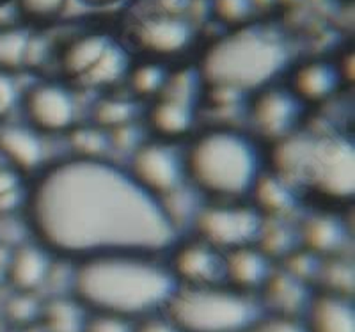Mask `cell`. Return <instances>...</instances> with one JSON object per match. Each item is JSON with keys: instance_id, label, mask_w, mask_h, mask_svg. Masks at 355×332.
Returning a JSON list of instances; mask_svg holds the SVG:
<instances>
[{"instance_id": "52a82bcc", "label": "cell", "mask_w": 355, "mask_h": 332, "mask_svg": "<svg viewBox=\"0 0 355 332\" xmlns=\"http://www.w3.org/2000/svg\"><path fill=\"white\" fill-rule=\"evenodd\" d=\"M123 41L137 57L180 64L192 61L201 46V25L187 15L151 8L132 21Z\"/></svg>"}, {"instance_id": "5b68a950", "label": "cell", "mask_w": 355, "mask_h": 332, "mask_svg": "<svg viewBox=\"0 0 355 332\" xmlns=\"http://www.w3.org/2000/svg\"><path fill=\"white\" fill-rule=\"evenodd\" d=\"M187 183L205 201H243L266 171V146L243 125H201L183 142Z\"/></svg>"}, {"instance_id": "484cf974", "label": "cell", "mask_w": 355, "mask_h": 332, "mask_svg": "<svg viewBox=\"0 0 355 332\" xmlns=\"http://www.w3.org/2000/svg\"><path fill=\"white\" fill-rule=\"evenodd\" d=\"M256 245L265 252L275 265L300 247L297 217H265L259 229Z\"/></svg>"}, {"instance_id": "8fae6325", "label": "cell", "mask_w": 355, "mask_h": 332, "mask_svg": "<svg viewBox=\"0 0 355 332\" xmlns=\"http://www.w3.org/2000/svg\"><path fill=\"white\" fill-rule=\"evenodd\" d=\"M125 167L132 178L157 199L187 183L183 142L148 137L130 157Z\"/></svg>"}, {"instance_id": "ffe728a7", "label": "cell", "mask_w": 355, "mask_h": 332, "mask_svg": "<svg viewBox=\"0 0 355 332\" xmlns=\"http://www.w3.org/2000/svg\"><path fill=\"white\" fill-rule=\"evenodd\" d=\"M274 268V261L256 243L224 252V283L249 295L258 297Z\"/></svg>"}, {"instance_id": "7c38bea8", "label": "cell", "mask_w": 355, "mask_h": 332, "mask_svg": "<svg viewBox=\"0 0 355 332\" xmlns=\"http://www.w3.org/2000/svg\"><path fill=\"white\" fill-rule=\"evenodd\" d=\"M202 93L189 85L167 84L160 96L142 109V123L151 137L185 142L201 126Z\"/></svg>"}, {"instance_id": "30bf717a", "label": "cell", "mask_w": 355, "mask_h": 332, "mask_svg": "<svg viewBox=\"0 0 355 332\" xmlns=\"http://www.w3.org/2000/svg\"><path fill=\"white\" fill-rule=\"evenodd\" d=\"M263 219L249 199L205 201L189 233L206 240L220 252H227L256 243Z\"/></svg>"}, {"instance_id": "603a6c76", "label": "cell", "mask_w": 355, "mask_h": 332, "mask_svg": "<svg viewBox=\"0 0 355 332\" xmlns=\"http://www.w3.org/2000/svg\"><path fill=\"white\" fill-rule=\"evenodd\" d=\"M133 59H135V53L128 49L123 37H116L105 53L100 57V61L78 82L77 87L96 91L98 94L123 89Z\"/></svg>"}, {"instance_id": "ba28073f", "label": "cell", "mask_w": 355, "mask_h": 332, "mask_svg": "<svg viewBox=\"0 0 355 332\" xmlns=\"http://www.w3.org/2000/svg\"><path fill=\"white\" fill-rule=\"evenodd\" d=\"M21 119L46 137H64L82 119L80 89L64 78H41L21 91Z\"/></svg>"}, {"instance_id": "836d02e7", "label": "cell", "mask_w": 355, "mask_h": 332, "mask_svg": "<svg viewBox=\"0 0 355 332\" xmlns=\"http://www.w3.org/2000/svg\"><path fill=\"white\" fill-rule=\"evenodd\" d=\"M242 332H307L302 318L263 313Z\"/></svg>"}, {"instance_id": "4316f807", "label": "cell", "mask_w": 355, "mask_h": 332, "mask_svg": "<svg viewBox=\"0 0 355 332\" xmlns=\"http://www.w3.org/2000/svg\"><path fill=\"white\" fill-rule=\"evenodd\" d=\"M68 155L78 158H114L110 132L85 121L73 126L64 135ZM116 160V158H114Z\"/></svg>"}, {"instance_id": "277c9868", "label": "cell", "mask_w": 355, "mask_h": 332, "mask_svg": "<svg viewBox=\"0 0 355 332\" xmlns=\"http://www.w3.org/2000/svg\"><path fill=\"white\" fill-rule=\"evenodd\" d=\"M295 59L297 53L283 28L258 20L202 40L192 61L202 87L249 96L283 80Z\"/></svg>"}, {"instance_id": "6da1fadb", "label": "cell", "mask_w": 355, "mask_h": 332, "mask_svg": "<svg viewBox=\"0 0 355 332\" xmlns=\"http://www.w3.org/2000/svg\"><path fill=\"white\" fill-rule=\"evenodd\" d=\"M21 217L31 238L68 261L110 252L166 254L180 238L160 199L114 158H53L27 180Z\"/></svg>"}, {"instance_id": "e0dca14e", "label": "cell", "mask_w": 355, "mask_h": 332, "mask_svg": "<svg viewBox=\"0 0 355 332\" xmlns=\"http://www.w3.org/2000/svg\"><path fill=\"white\" fill-rule=\"evenodd\" d=\"M116 40L107 28H84L57 45L55 64L59 77L77 85L91 71L110 43Z\"/></svg>"}, {"instance_id": "d590c367", "label": "cell", "mask_w": 355, "mask_h": 332, "mask_svg": "<svg viewBox=\"0 0 355 332\" xmlns=\"http://www.w3.org/2000/svg\"><path fill=\"white\" fill-rule=\"evenodd\" d=\"M133 332H183L169 318L166 311L155 313V315L144 316L141 320L135 322Z\"/></svg>"}, {"instance_id": "d6a6232c", "label": "cell", "mask_w": 355, "mask_h": 332, "mask_svg": "<svg viewBox=\"0 0 355 332\" xmlns=\"http://www.w3.org/2000/svg\"><path fill=\"white\" fill-rule=\"evenodd\" d=\"M43 306H40L36 299V293L18 292L17 295L11 297L6 304V315L9 320L17 324H27L41 315Z\"/></svg>"}, {"instance_id": "4fadbf2b", "label": "cell", "mask_w": 355, "mask_h": 332, "mask_svg": "<svg viewBox=\"0 0 355 332\" xmlns=\"http://www.w3.org/2000/svg\"><path fill=\"white\" fill-rule=\"evenodd\" d=\"M347 210L304 207L297 215L300 247L320 258L350 254L354 229L347 220Z\"/></svg>"}, {"instance_id": "ac0fdd59", "label": "cell", "mask_w": 355, "mask_h": 332, "mask_svg": "<svg viewBox=\"0 0 355 332\" xmlns=\"http://www.w3.org/2000/svg\"><path fill=\"white\" fill-rule=\"evenodd\" d=\"M313 293H315L313 284L295 277L283 267L275 265L265 286L259 290L258 300L263 313L302 318Z\"/></svg>"}, {"instance_id": "74e56055", "label": "cell", "mask_w": 355, "mask_h": 332, "mask_svg": "<svg viewBox=\"0 0 355 332\" xmlns=\"http://www.w3.org/2000/svg\"><path fill=\"white\" fill-rule=\"evenodd\" d=\"M25 185H27V180L18 175L17 171L8 167L6 164L0 166V198L11 194V192L21 191Z\"/></svg>"}, {"instance_id": "83f0119b", "label": "cell", "mask_w": 355, "mask_h": 332, "mask_svg": "<svg viewBox=\"0 0 355 332\" xmlns=\"http://www.w3.org/2000/svg\"><path fill=\"white\" fill-rule=\"evenodd\" d=\"M89 311L73 295H53L41 316L49 332H82Z\"/></svg>"}, {"instance_id": "5bb4252c", "label": "cell", "mask_w": 355, "mask_h": 332, "mask_svg": "<svg viewBox=\"0 0 355 332\" xmlns=\"http://www.w3.org/2000/svg\"><path fill=\"white\" fill-rule=\"evenodd\" d=\"M166 259L180 286L224 283V252L194 233L180 235Z\"/></svg>"}, {"instance_id": "f546056e", "label": "cell", "mask_w": 355, "mask_h": 332, "mask_svg": "<svg viewBox=\"0 0 355 332\" xmlns=\"http://www.w3.org/2000/svg\"><path fill=\"white\" fill-rule=\"evenodd\" d=\"M354 261L350 254L323 258L316 286L318 290L354 297Z\"/></svg>"}, {"instance_id": "1f68e13d", "label": "cell", "mask_w": 355, "mask_h": 332, "mask_svg": "<svg viewBox=\"0 0 355 332\" xmlns=\"http://www.w3.org/2000/svg\"><path fill=\"white\" fill-rule=\"evenodd\" d=\"M71 0H15L21 24L31 27H46L64 18Z\"/></svg>"}, {"instance_id": "7402d4cb", "label": "cell", "mask_w": 355, "mask_h": 332, "mask_svg": "<svg viewBox=\"0 0 355 332\" xmlns=\"http://www.w3.org/2000/svg\"><path fill=\"white\" fill-rule=\"evenodd\" d=\"M249 201L263 217H291L306 207L302 195L286 180L266 169L250 192Z\"/></svg>"}, {"instance_id": "9a60e30c", "label": "cell", "mask_w": 355, "mask_h": 332, "mask_svg": "<svg viewBox=\"0 0 355 332\" xmlns=\"http://www.w3.org/2000/svg\"><path fill=\"white\" fill-rule=\"evenodd\" d=\"M283 82L309 110L327 105L345 89L334 57H297Z\"/></svg>"}, {"instance_id": "3957f363", "label": "cell", "mask_w": 355, "mask_h": 332, "mask_svg": "<svg viewBox=\"0 0 355 332\" xmlns=\"http://www.w3.org/2000/svg\"><path fill=\"white\" fill-rule=\"evenodd\" d=\"M266 169L286 180L306 207L347 210L355 198V146L347 134L304 123L266 146Z\"/></svg>"}, {"instance_id": "f1b7e54d", "label": "cell", "mask_w": 355, "mask_h": 332, "mask_svg": "<svg viewBox=\"0 0 355 332\" xmlns=\"http://www.w3.org/2000/svg\"><path fill=\"white\" fill-rule=\"evenodd\" d=\"M259 9V0H208V20L215 21L220 30H233L258 21Z\"/></svg>"}, {"instance_id": "8992f818", "label": "cell", "mask_w": 355, "mask_h": 332, "mask_svg": "<svg viewBox=\"0 0 355 332\" xmlns=\"http://www.w3.org/2000/svg\"><path fill=\"white\" fill-rule=\"evenodd\" d=\"M166 313L183 332H242L263 309L256 295L215 283L180 286Z\"/></svg>"}, {"instance_id": "2e32d148", "label": "cell", "mask_w": 355, "mask_h": 332, "mask_svg": "<svg viewBox=\"0 0 355 332\" xmlns=\"http://www.w3.org/2000/svg\"><path fill=\"white\" fill-rule=\"evenodd\" d=\"M49 139L24 119H6L0 123V158L18 175L31 180L52 162L49 155Z\"/></svg>"}, {"instance_id": "9c48e42d", "label": "cell", "mask_w": 355, "mask_h": 332, "mask_svg": "<svg viewBox=\"0 0 355 332\" xmlns=\"http://www.w3.org/2000/svg\"><path fill=\"white\" fill-rule=\"evenodd\" d=\"M309 114L311 110L281 80L245 98L243 126L265 146H270L297 132Z\"/></svg>"}, {"instance_id": "44dd1931", "label": "cell", "mask_w": 355, "mask_h": 332, "mask_svg": "<svg viewBox=\"0 0 355 332\" xmlns=\"http://www.w3.org/2000/svg\"><path fill=\"white\" fill-rule=\"evenodd\" d=\"M302 322L307 332H355L354 297L315 288Z\"/></svg>"}, {"instance_id": "f35d334b", "label": "cell", "mask_w": 355, "mask_h": 332, "mask_svg": "<svg viewBox=\"0 0 355 332\" xmlns=\"http://www.w3.org/2000/svg\"><path fill=\"white\" fill-rule=\"evenodd\" d=\"M82 6H85L87 9H107L112 8V6L121 4L125 0H78Z\"/></svg>"}, {"instance_id": "cb8c5ba5", "label": "cell", "mask_w": 355, "mask_h": 332, "mask_svg": "<svg viewBox=\"0 0 355 332\" xmlns=\"http://www.w3.org/2000/svg\"><path fill=\"white\" fill-rule=\"evenodd\" d=\"M173 66L174 64L150 59V57L135 55L123 84V91L128 93L133 100L146 105L160 96L162 91L166 89Z\"/></svg>"}, {"instance_id": "d6986e66", "label": "cell", "mask_w": 355, "mask_h": 332, "mask_svg": "<svg viewBox=\"0 0 355 332\" xmlns=\"http://www.w3.org/2000/svg\"><path fill=\"white\" fill-rule=\"evenodd\" d=\"M55 256L34 238H27L12 247L6 272L8 283L17 292L36 293L49 279Z\"/></svg>"}, {"instance_id": "d4e9b609", "label": "cell", "mask_w": 355, "mask_h": 332, "mask_svg": "<svg viewBox=\"0 0 355 332\" xmlns=\"http://www.w3.org/2000/svg\"><path fill=\"white\" fill-rule=\"evenodd\" d=\"M144 105L123 89L98 94L87 114V121L109 132L142 119Z\"/></svg>"}, {"instance_id": "7a4b0ae2", "label": "cell", "mask_w": 355, "mask_h": 332, "mask_svg": "<svg viewBox=\"0 0 355 332\" xmlns=\"http://www.w3.org/2000/svg\"><path fill=\"white\" fill-rule=\"evenodd\" d=\"M178 288L166 254L110 252L73 261L71 295L89 313L137 322L166 311Z\"/></svg>"}, {"instance_id": "e575fe53", "label": "cell", "mask_w": 355, "mask_h": 332, "mask_svg": "<svg viewBox=\"0 0 355 332\" xmlns=\"http://www.w3.org/2000/svg\"><path fill=\"white\" fill-rule=\"evenodd\" d=\"M135 322L109 313H89L82 332H133Z\"/></svg>"}, {"instance_id": "8d00e7d4", "label": "cell", "mask_w": 355, "mask_h": 332, "mask_svg": "<svg viewBox=\"0 0 355 332\" xmlns=\"http://www.w3.org/2000/svg\"><path fill=\"white\" fill-rule=\"evenodd\" d=\"M336 68L339 71V77H341V82H343L345 87L348 85H354L355 82V55L352 49H343L339 53L334 55Z\"/></svg>"}, {"instance_id": "ab89813d", "label": "cell", "mask_w": 355, "mask_h": 332, "mask_svg": "<svg viewBox=\"0 0 355 332\" xmlns=\"http://www.w3.org/2000/svg\"><path fill=\"white\" fill-rule=\"evenodd\" d=\"M8 284V272L4 267H0V290Z\"/></svg>"}, {"instance_id": "4dcf8cb0", "label": "cell", "mask_w": 355, "mask_h": 332, "mask_svg": "<svg viewBox=\"0 0 355 332\" xmlns=\"http://www.w3.org/2000/svg\"><path fill=\"white\" fill-rule=\"evenodd\" d=\"M31 28L27 25L0 28V69L17 73L25 69Z\"/></svg>"}]
</instances>
